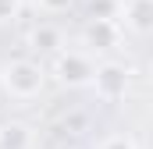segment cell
I'll return each mask as SVG.
<instances>
[{"label":"cell","instance_id":"cell-1","mask_svg":"<svg viewBox=\"0 0 153 149\" xmlns=\"http://www.w3.org/2000/svg\"><path fill=\"white\" fill-rule=\"evenodd\" d=\"M0 82L14 100H32L43 89V68L32 64V60H11L4 68V74H0Z\"/></svg>","mask_w":153,"mask_h":149},{"label":"cell","instance_id":"cell-2","mask_svg":"<svg viewBox=\"0 0 153 149\" xmlns=\"http://www.w3.org/2000/svg\"><path fill=\"white\" fill-rule=\"evenodd\" d=\"M53 71H57V78H61L64 85L78 89V85H89V82H93V71H96V68H93V60H89L82 50H61Z\"/></svg>","mask_w":153,"mask_h":149},{"label":"cell","instance_id":"cell-3","mask_svg":"<svg viewBox=\"0 0 153 149\" xmlns=\"http://www.w3.org/2000/svg\"><path fill=\"white\" fill-rule=\"evenodd\" d=\"M89 85L96 89L100 100L114 103V100L125 96V89H128V71H125L121 64H100V68L93 71V82H89Z\"/></svg>","mask_w":153,"mask_h":149},{"label":"cell","instance_id":"cell-4","mask_svg":"<svg viewBox=\"0 0 153 149\" xmlns=\"http://www.w3.org/2000/svg\"><path fill=\"white\" fill-rule=\"evenodd\" d=\"M150 21H153V0H125V25L132 32H150Z\"/></svg>","mask_w":153,"mask_h":149},{"label":"cell","instance_id":"cell-5","mask_svg":"<svg viewBox=\"0 0 153 149\" xmlns=\"http://www.w3.org/2000/svg\"><path fill=\"white\" fill-rule=\"evenodd\" d=\"M85 39H89V46H96V50L114 46V43H117V25H114V18H93L89 29H85Z\"/></svg>","mask_w":153,"mask_h":149},{"label":"cell","instance_id":"cell-6","mask_svg":"<svg viewBox=\"0 0 153 149\" xmlns=\"http://www.w3.org/2000/svg\"><path fill=\"white\" fill-rule=\"evenodd\" d=\"M32 146V131L25 124H4L0 128V149H29Z\"/></svg>","mask_w":153,"mask_h":149},{"label":"cell","instance_id":"cell-7","mask_svg":"<svg viewBox=\"0 0 153 149\" xmlns=\"http://www.w3.org/2000/svg\"><path fill=\"white\" fill-rule=\"evenodd\" d=\"M32 46L36 50H57L61 46V32L53 25H36L32 29Z\"/></svg>","mask_w":153,"mask_h":149},{"label":"cell","instance_id":"cell-8","mask_svg":"<svg viewBox=\"0 0 153 149\" xmlns=\"http://www.w3.org/2000/svg\"><path fill=\"white\" fill-rule=\"evenodd\" d=\"M18 7H22V0H0V25L4 21H14L18 18Z\"/></svg>","mask_w":153,"mask_h":149},{"label":"cell","instance_id":"cell-9","mask_svg":"<svg viewBox=\"0 0 153 149\" xmlns=\"http://www.w3.org/2000/svg\"><path fill=\"white\" fill-rule=\"evenodd\" d=\"M100 149H135V142L128 139V135H111V139H103Z\"/></svg>","mask_w":153,"mask_h":149},{"label":"cell","instance_id":"cell-10","mask_svg":"<svg viewBox=\"0 0 153 149\" xmlns=\"http://www.w3.org/2000/svg\"><path fill=\"white\" fill-rule=\"evenodd\" d=\"M36 4L46 11V14H61V11H68V7H71V0H36Z\"/></svg>","mask_w":153,"mask_h":149}]
</instances>
